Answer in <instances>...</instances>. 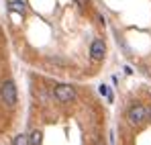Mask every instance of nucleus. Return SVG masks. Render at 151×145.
Returning <instances> with one entry per match:
<instances>
[{"mask_svg": "<svg viewBox=\"0 0 151 145\" xmlns=\"http://www.w3.org/2000/svg\"><path fill=\"white\" fill-rule=\"evenodd\" d=\"M76 4H78L80 8H86V4H88V0H76Z\"/></svg>", "mask_w": 151, "mask_h": 145, "instance_id": "nucleus-9", "label": "nucleus"}, {"mask_svg": "<svg viewBox=\"0 0 151 145\" xmlns=\"http://www.w3.org/2000/svg\"><path fill=\"white\" fill-rule=\"evenodd\" d=\"M53 94H55V98L59 102H72V100H76V90H74V86H70V84L55 86L53 88Z\"/></svg>", "mask_w": 151, "mask_h": 145, "instance_id": "nucleus-2", "label": "nucleus"}, {"mask_svg": "<svg viewBox=\"0 0 151 145\" xmlns=\"http://www.w3.org/2000/svg\"><path fill=\"white\" fill-rule=\"evenodd\" d=\"M94 145H102V139H96V141H94Z\"/></svg>", "mask_w": 151, "mask_h": 145, "instance_id": "nucleus-10", "label": "nucleus"}, {"mask_svg": "<svg viewBox=\"0 0 151 145\" xmlns=\"http://www.w3.org/2000/svg\"><path fill=\"white\" fill-rule=\"evenodd\" d=\"M8 8H10L12 12H21V14H23V12H25V2H23V0H10V2H8Z\"/></svg>", "mask_w": 151, "mask_h": 145, "instance_id": "nucleus-5", "label": "nucleus"}, {"mask_svg": "<svg viewBox=\"0 0 151 145\" xmlns=\"http://www.w3.org/2000/svg\"><path fill=\"white\" fill-rule=\"evenodd\" d=\"M147 115H149V113H147L141 104H133V106L129 108V113H127V119H129L131 125H143L145 119H147Z\"/></svg>", "mask_w": 151, "mask_h": 145, "instance_id": "nucleus-3", "label": "nucleus"}, {"mask_svg": "<svg viewBox=\"0 0 151 145\" xmlns=\"http://www.w3.org/2000/svg\"><path fill=\"white\" fill-rule=\"evenodd\" d=\"M0 100L10 108L17 104V86H14L12 80H6V82L0 84Z\"/></svg>", "mask_w": 151, "mask_h": 145, "instance_id": "nucleus-1", "label": "nucleus"}, {"mask_svg": "<svg viewBox=\"0 0 151 145\" xmlns=\"http://www.w3.org/2000/svg\"><path fill=\"white\" fill-rule=\"evenodd\" d=\"M12 145H31V141H29V137H27V135L21 133V135H17V137L12 139Z\"/></svg>", "mask_w": 151, "mask_h": 145, "instance_id": "nucleus-7", "label": "nucleus"}, {"mask_svg": "<svg viewBox=\"0 0 151 145\" xmlns=\"http://www.w3.org/2000/svg\"><path fill=\"white\" fill-rule=\"evenodd\" d=\"M98 92H100L102 96H108V94H110V92H108V88H106V86H104V84H102L100 88H98Z\"/></svg>", "mask_w": 151, "mask_h": 145, "instance_id": "nucleus-8", "label": "nucleus"}, {"mask_svg": "<svg viewBox=\"0 0 151 145\" xmlns=\"http://www.w3.org/2000/svg\"><path fill=\"white\" fill-rule=\"evenodd\" d=\"M149 117H151V110H149Z\"/></svg>", "mask_w": 151, "mask_h": 145, "instance_id": "nucleus-11", "label": "nucleus"}, {"mask_svg": "<svg viewBox=\"0 0 151 145\" xmlns=\"http://www.w3.org/2000/svg\"><path fill=\"white\" fill-rule=\"evenodd\" d=\"M104 51H106L104 41H102V39H94V41H92V47H90V55H92V59H94V61H100L102 57H104Z\"/></svg>", "mask_w": 151, "mask_h": 145, "instance_id": "nucleus-4", "label": "nucleus"}, {"mask_svg": "<svg viewBox=\"0 0 151 145\" xmlns=\"http://www.w3.org/2000/svg\"><path fill=\"white\" fill-rule=\"evenodd\" d=\"M29 141H31V145H41V141H43V133H41L39 129H35V131L29 135Z\"/></svg>", "mask_w": 151, "mask_h": 145, "instance_id": "nucleus-6", "label": "nucleus"}]
</instances>
